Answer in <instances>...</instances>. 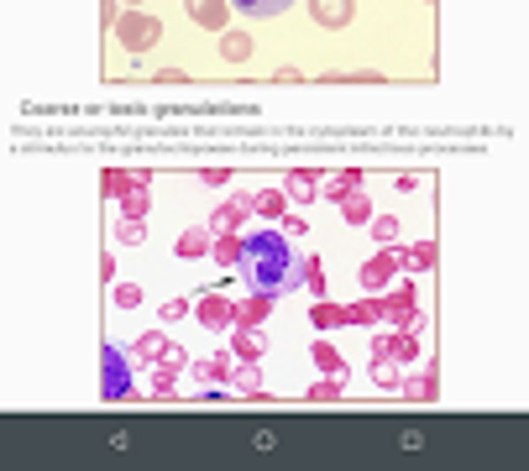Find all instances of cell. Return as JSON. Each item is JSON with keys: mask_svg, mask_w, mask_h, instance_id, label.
I'll use <instances>...</instances> for the list:
<instances>
[{"mask_svg": "<svg viewBox=\"0 0 529 471\" xmlns=\"http://www.w3.org/2000/svg\"><path fill=\"white\" fill-rule=\"evenodd\" d=\"M241 273H246V283L257 289L262 298L273 294H289L299 278H304V267H299V251L284 241V236H252L246 246H241Z\"/></svg>", "mask_w": 529, "mask_h": 471, "instance_id": "obj_1", "label": "cell"}, {"mask_svg": "<svg viewBox=\"0 0 529 471\" xmlns=\"http://www.w3.org/2000/svg\"><path fill=\"white\" fill-rule=\"evenodd\" d=\"M158 32H163V27H158L152 16H126V21H121V42H126L131 53H147V48H158Z\"/></svg>", "mask_w": 529, "mask_h": 471, "instance_id": "obj_2", "label": "cell"}, {"mask_svg": "<svg viewBox=\"0 0 529 471\" xmlns=\"http://www.w3.org/2000/svg\"><path fill=\"white\" fill-rule=\"evenodd\" d=\"M309 16L320 27H346L352 21V0H309Z\"/></svg>", "mask_w": 529, "mask_h": 471, "instance_id": "obj_3", "label": "cell"}, {"mask_svg": "<svg viewBox=\"0 0 529 471\" xmlns=\"http://www.w3.org/2000/svg\"><path fill=\"white\" fill-rule=\"evenodd\" d=\"M189 11H194V21L199 27H226V0H189Z\"/></svg>", "mask_w": 529, "mask_h": 471, "instance_id": "obj_4", "label": "cell"}, {"mask_svg": "<svg viewBox=\"0 0 529 471\" xmlns=\"http://www.w3.org/2000/svg\"><path fill=\"white\" fill-rule=\"evenodd\" d=\"M294 0H236V11H246V16H257V21H268V16H284Z\"/></svg>", "mask_w": 529, "mask_h": 471, "instance_id": "obj_5", "label": "cell"}, {"mask_svg": "<svg viewBox=\"0 0 529 471\" xmlns=\"http://www.w3.org/2000/svg\"><path fill=\"white\" fill-rule=\"evenodd\" d=\"M105 388L111 393H126V361L116 351H105Z\"/></svg>", "mask_w": 529, "mask_h": 471, "instance_id": "obj_6", "label": "cell"}, {"mask_svg": "<svg viewBox=\"0 0 529 471\" xmlns=\"http://www.w3.org/2000/svg\"><path fill=\"white\" fill-rule=\"evenodd\" d=\"M221 53L231 63H241L246 53H252V37H241V32H226V42H221Z\"/></svg>", "mask_w": 529, "mask_h": 471, "instance_id": "obj_7", "label": "cell"}, {"mask_svg": "<svg viewBox=\"0 0 529 471\" xmlns=\"http://www.w3.org/2000/svg\"><path fill=\"white\" fill-rule=\"evenodd\" d=\"M257 210H262V215H278V210H284V194H262Z\"/></svg>", "mask_w": 529, "mask_h": 471, "instance_id": "obj_8", "label": "cell"}]
</instances>
